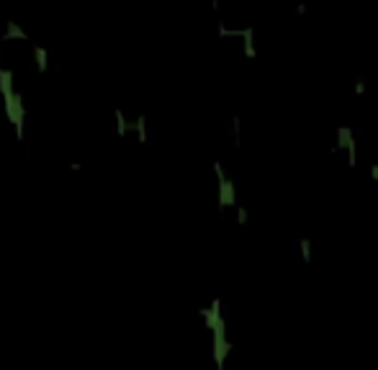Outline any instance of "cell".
Returning <instances> with one entry per match:
<instances>
[{
  "label": "cell",
  "mask_w": 378,
  "mask_h": 370,
  "mask_svg": "<svg viewBox=\"0 0 378 370\" xmlns=\"http://www.w3.org/2000/svg\"><path fill=\"white\" fill-rule=\"evenodd\" d=\"M13 70H3L0 67V95H10L16 93V83H13Z\"/></svg>",
  "instance_id": "cell-3"
},
{
  "label": "cell",
  "mask_w": 378,
  "mask_h": 370,
  "mask_svg": "<svg viewBox=\"0 0 378 370\" xmlns=\"http://www.w3.org/2000/svg\"><path fill=\"white\" fill-rule=\"evenodd\" d=\"M3 108H5V116H8V121L13 123V129H16V139H18V142H24V123H26L24 95H21V93L3 95Z\"/></svg>",
  "instance_id": "cell-1"
},
{
  "label": "cell",
  "mask_w": 378,
  "mask_h": 370,
  "mask_svg": "<svg viewBox=\"0 0 378 370\" xmlns=\"http://www.w3.org/2000/svg\"><path fill=\"white\" fill-rule=\"evenodd\" d=\"M131 129H134L136 134H139V144H147V118H144L142 114H139V116L134 118Z\"/></svg>",
  "instance_id": "cell-5"
},
{
  "label": "cell",
  "mask_w": 378,
  "mask_h": 370,
  "mask_svg": "<svg viewBox=\"0 0 378 370\" xmlns=\"http://www.w3.org/2000/svg\"><path fill=\"white\" fill-rule=\"evenodd\" d=\"M13 39H18V41H29V36H26V31L21 28L16 21H5V33H3V41H13Z\"/></svg>",
  "instance_id": "cell-2"
},
{
  "label": "cell",
  "mask_w": 378,
  "mask_h": 370,
  "mask_svg": "<svg viewBox=\"0 0 378 370\" xmlns=\"http://www.w3.org/2000/svg\"><path fill=\"white\" fill-rule=\"evenodd\" d=\"M113 118H116V131H119V137H126V131H129L131 123H126L124 111H121V108H116V111H113Z\"/></svg>",
  "instance_id": "cell-6"
},
{
  "label": "cell",
  "mask_w": 378,
  "mask_h": 370,
  "mask_svg": "<svg viewBox=\"0 0 378 370\" xmlns=\"http://www.w3.org/2000/svg\"><path fill=\"white\" fill-rule=\"evenodd\" d=\"M33 59H36V70H39V72H47V64H49L47 49L39 47V44H33Z\"/></svg>",
  "instance_id": "cell-4"
}]
</instances>
